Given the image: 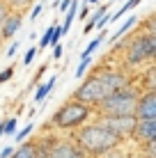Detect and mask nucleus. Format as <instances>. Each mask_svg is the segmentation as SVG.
Here are the masks:
<instances>
[{"mask_svg":"<svg viewBox=\"0 0 156 158\" xmlns=\"http://www.w3.org/2000/svg\"><path fill=\"white\" fill-rule=\"evenodd\" d=\"M108 23H110V14H106L103 19L96 21V32H99V30H106V25H108Z\"/></svg>","mask_w":156,"mask_h":158,"instance_id":"29","label":"nucleus"},{"mask_svg":"<svg viewBox=\"0 0 156 158\" xmlns=\"http://www.w3.org/2000/svg\"><path fill=\"white\" fill-rule=\"evenodd\" d=\"M124 158H145V156L140 154V151H136V154L131 151V154H124Z\"/></svg>","mask_w":156,"mask_h":158,"instance_id":"35","label":"nucleus"},{"mask_svg":"<svg viewBox=\"0 0 156 158\" xmlns=\"http://www.w3.org/2000/svg\"><path fill=\"white\" fill-rule=\"evenodd\" d=\"M152 62H156V37H152Z\"/></svg>","mask_w":156,"mask_h":158,"instance_id":"34","label":"nucleus"},{"mask_svg":"<svg viewBox=\"0 0 156 158\" xmlns=\"http://www.w3.org/2000/svg\"><path fill=\"white\" fill-rule=\"evenodd\" d=\"M138 30L149 35V37H156V14H149L142 23H138Z\"/></svg>","mask_w":156,"mask_h":158,"instance_id":"17","label":"nucleus"},{"mask_svg":"<svg viewBox=\"0 0 156 158\" xmlns=\"http://www.w3.org/2000/svg\"><path fill=\"white\" fill-rule=\"evenodd\" d=\"M92 67V57H85V60H80L78 62V69L74 71V76H76V80L78 78H85V73H87V69Z\"/></svg>","mask_w":156,"mask_h":158,"instance_id":"21","label":"nucleus"},{"mask_svg":"<svg viewBox=\"0 0 156 158\" xmlns=\"http://www.w3.org/2000/svg\"><path fill=\"white\" fill-rule=\"evenodd\" d=\"M140 2H142V0H126V2H122V7L117 9L115 14H110V21H112V23H115V21H122V19H124V14H129L131 9H136Z\"/></svg>","mask_w":156,"mask_h":158,"instance_id":"16","label":"nucleus"},{"mask_svg":"<svg viewBox=\"0 0 156 158\" xmlns=\"http://www.w3.org/2000/svg\"><path fill=\"white\" fill-rule=\"evenodd\" d=\"M106 37H108V30H99V32H96V37H94V39L87 44V46H85V51H80V55H78V57H80V60H85V57H92V53H94L96 48L101 46V41H103Z\"/></svg>","mask_w":156,"mask_h":158,"instance_id":"15","label":"nucleus"},{"mask_svg":"<svg viewBox=\"0 0 156 158\" xmlns=\"http://www.w3.org/2000/svg\"><path fill=\"white\" fill-rule=\"evenodd\" d=\"M115 48H122L120 57H122V69H133L140 64L152 62V37L138 30L133 37H126L117 44Z\"/></svg>","mask_w":156,"mask_h":158,"instance_id":"5","label":"nucleus"},{"mask_svg":"<svg viewBox=\"0 0 156 158\" xmlns=\"http://www.w3.org/2000/svg\"><path fill=\"white\" fill-rule=\"evenodd\" d=\"M2 126H5V135H14L16 126H19V119H16V117H7L2 122Z\"/></svg>","mask_w":156,"mask_h":158,"instance_id":"22","label":"nucleus"},{"mask_svg":"<svg viewBox=\"0 0 156 158\" xmlns=\"http://www.w3.org/2000/svg\"><path fill=\"white\" fill-rule=\"evenodd\" d=\"M96 122H101L106 128H110L117 138L126 140L133 138V131H136V124H138V117H96Z\"/></svg>","mask_w":156,"mask_h":158,"instance_id":"7","label":"nucleus"},{"mask_svg":"<svg viewBox=\"0 0 156 158\" xmlns=\"http://www.w3.org/2000/svg\"><path fill=\"white\" fill-rule=\"evenodd\" d=\"M101 0H87V5H99Z\"/></svg>","mask_w":156,"mask_h":158,"instance_id":"37","label":"nucleus"},{"mask_svg":"<svg viewBox=\"0 0 156 158\" xmlns=\"http://www.w3.org/2000/svg\"><path fill=\"white\" fill-rule=\"evenodd\" d=\"M55 83H57V78H55V76H51L46 83L37 85V89H35V103H44V101H46V96L51 94V89L55 87Z\"/></svg>","mask_w":156,"mask_h":158,"instance_id":"13","label":"nucleus"},{"mask_svg":"<svg viewBox=\"0 0 156 158\" xmlns=\"http://www.w3.org/2000/svg\"><path fill=\"white\" fill-rule=\"evenodd\" d=\"M136 117L138 119H156V92L154 89L140 92V96H138V108H136Z\"/></svg>","mask_w":156,"mask_h":158,"instance_id":"10","label":"nucleus"},{"mask_svg":"<svg viewBox=\"0 0 156 158\" xmlns=\"http://www.w3.org/2000/svg\"><path fill=\"white\" fill-rule=\"evenodd\" d=\"M5 135V126H2V122H0V138Z\"/></svg>","mask_w":156,"mask_h":158,"instance_id":"36","label":"nucleus"},{"mask_svg":"<svg viewBox=\"0 0 156 158\" xmlns=\"http://www.w3.org/2000/svg\"><path fill=\"white\" fill-rule=\"evenodd\" d=\"M37 53H39V48H37V46H32V48H28V51H25V55H23V67H30Z\"/></svg>","mask_w":156,"mask_h":158,"instance_id":"25","label":"nucleus"},{"mask_svg":"<svg viewBox=\"0 0 156 158\" xmlns=\"http://www.w3.org/2000/svg\"><path fill=\"white\" fill-rule=\"evenodd\" d=\"M131 140L138 147H145V144L154 142V140H156V119H138Z\"/></svg>","mask_w":156,"mask_h":158,"instance_id":"9","label":"nucleus"},{"mask_svg":"<svg viewBox=\"0 0 156 158\" xmlns=\"http://www.w3.org/2000/svg\"><path fill=\"white\" fill-rule=\"evenodd\" d=\"M136 87H138L140 92H147V89H154V92H156V62H149L147 67L138 73Z\"/></svg>","mask_w":156,"mask_h":158,"instance_id":"12","label":"nucleus"},{"mask_svg":"<svg viewBox=\"0 0 156 158\" xmlns=\"http://www.w3.org/2000/svg\"><path fill=\"white\" fill-rule=\"evenodd\" d=\"M120 2H126V0H120Z\"/></svg>","mask_w":156,"mask_h":158,"instance_id":"39","label":"nucleus"},{"mask_svg":"<svg viewBox=\"0 0 156 158\" xmlns=\"http://www.w3.org/2000/svg\"><path fill=\"white\" fill-rule=\"evenodd\" d=\"M138 151H140L145 158H156V140L149 142V144H145V147H138Z\"/></svg>","mask_w":156,"mask_h":158,"instance_id":"23","label":"nucleus"},{"mask_svg":"<svg viewBox=\"0 0 156 158\" xmlns=\"http://www.w3.org/2000/svg\"><path fill=\"white\" fill-rule=\"evenodd\" d=\"M133 85V76L126 69H115V67H94V71L83 78L76 89H74L71 99H78L87 106L96 108L103 99H108L112 92H120L124 87Z\"/></svg>","mask_w":156,"mask_h":158,"instance_id":"1","label":"nucleus"},{"mask_svg":"<svg viewBox=\"0 0 156 158\" xmlns=\"http://www.w3.org/2000/svg\"><path fill=\"white\" fill-rule=\"evenodd\" d=\"M14 73H16V67H14V64H9L7 69H2V71H0V85L9 83V80L14 78Z\"/></svg>","mask_w":156,"mask_h":158,"instance_id":"24","label":"nucleus"},{"mask_svg":"<svg viewBox=\"0 0 156 158\" xmlns=\"http://www.w3.org/2000/svg\"><path fill=\"white\" fill-rule=\"evenodd\" d=\"M46 138H48V158H87L74 138H62L60 133H51V131L46 133Z\"/></svg>","mask_w":156,"mask_h":158,"instance_id":"6","label":"nucleus"},{"mask_svg":"<svg viewBox=\"0 0 156 158\" xmlns=\"http://www.w3.org/2000/svg\"><path fill=\"white\" fill-rule=\"evenodd\" d=\"M12 158H48V138L46 133L37 140H25L16 147Z\"/></svg>","mask_w":156,"mask_h":158,"instance_id":"8","label":"nucleus"},{"mask_svg":"<svg viewBox=\"0 0 156 158\" xmlns=\"http://www.w3.org/2000/svg\"><path fill=\"white\" fill-rule=\"evenodd\" d=\"M9 14V9H7V5H5V0H0V25H2V21H5V16Z\"/></svg>","mask_w":156,"mask_h":158,"instance_id":"31","label":"nucleus"},{"mask_svg":"<svg viewBox=\"0 0 156 158\" xmlns=\"http://www.w3.org/2000/svg\"><path fill=\"white\" fill-rule=\"evenodd\" d=\"M71 138L76 140V144L85 151L87 158H103L106 154L120 149L124 144V140L117 138L110 128H106L101 122H87L85 126H80L78 131H74Z\"/></svg>","mask_w":156,"mask_h":158,"instance_id":"2","label":"nucleus"},{"mask_svg":"<svg viewBox=\"0 0 156 158\" xmlns=\"http://www.w3.org/2000/svg\"><path fill=\"white\" fill-rule=\"evenodd\" d=\"M2 44H5V39H2V37H0V51H2Z\"/></svg>","mask_w":156,"mask_h":158,"instance_id":"38","label":"nucleus"},{"mask_svg":"<svg viewBox=\"0 0 156 158\" xmlns=\"http://www.w3.org/2000/svg\"><path fill=\"white\" fill-rule=\"evenodd\" d=\"M32 133H35V124L28 122L21 131H16V133H14V140H16V142H25V140H30Z\"/></svg>","mask_w":156,"mask_h":158,"instance_id":"20","label":"nucleus"},{"mask_svg":"<svg viewBox=\"0 0 156 158\" xmlns=\"http://www.w3.org/2000/svg\"><path fill=\"white\" fill-rule=\"evenodd\" d=\"M16 151V147H12V144H7V147H2L0 149V158H12V154Z\"/></svg>","mask_w":156,"mask_h":158,"instance_id":"28","label":"nucleus"},{"mask_svg":"<svg viewBox=\"0 0 156 158\" xmlns=\"http://www.w3.org/2000/svg\"><path fill=\"white\" fill-rule=\"evenodd\" d=\"M16 51H19V41H12L7 48H5V57H9V60H12V57L16 55Z\"/></svg>","mask_w":156,"mask_h":158,"instance_id":"26","label":"nucleus"},{"mask_svg":"<svg viewBox=\"0 0 156 158\" xmlns=\"http://www.w3.org/2000/svg\"><path fill=\"white\" fill-rule=\"evenodd\" d=\"M92 117H94L92 106H87V103H83L78 99H67L51 115L46 131H51V133H74L80 126H85Z\"/></svg>","mask_w":156,"mask_h":158,"instance_id":"3","label":"nucleus"},{"mask_svg":"<svg viewBox=\"0 0 156 158\" xmlns=\"http://www.w3.org/2000/svg\"><path fill=\"white\" fill-rule=\"evenodd\" d=\"M21 25H23V12H9L5 16L2 25H0V37H2L5 41L14 39L16 32L21 30Z\"/></svg>","mask_w":156,"mask_h":158,"instance_id":"11","label":"nucleus"},{"mask_svg":"<svg viewBox=\"0 0 156 158\" xmlns=\"http://www.w3.org/2000/svg\"><path fill=\"white\" fill-rule=\"evenodd\" d=\"M53 32H55V23L53 25H48V28L44 30V35H41V41H39V53H44L48 46H53Z\"/></svg>","mask_w":156,"mask_h":158,"instance_id":"18","label":"nucleus"},{"mask_svg":"<svg viewBox=\"0 0 156 158\" xmlns=\"http://www.w3.org/2000/svg\"><path fill=\"white\" fill-rule=\"evenodd\" d=\"M131 28H138V16H129V19L124 21V23L120 25V30H117V32H112V35H110V44L115 46V41H120L122 37H126V32L131 30Z\"/></svg>","mask_w":156,"mask_h":158,"instance_id":"14","label":"nucleus"},{"mask_svg":"<svg viewBox=\"0 0 156 158\" xmlns=\"http://www.w3.org/2000/svg\"><path fill=\"white\" fill-rule=\"evenodd\" d=\"M41 12H44V2H37V5H35V9H32V14H30V21H37Z\"/></svg>","mask_w":156,"mask_h":158,"instance_id":"27","label":"nucleus"},{"mask_svg":"<svg viewBox=\"0 0 156 158\" xmlns=\"http://www.w3.org/2000/svg\"><path fill=\"white\" fill-rule=\"evenodd\" d=\"M57 7H60V14H67V9L71 7V0H60V5H57Z\"/></svg>","mask_w":156,"mask_h":158,"instance_id":"33","label":"nucleus"},{"mask_svg":"<svg viewBox=\"0 0 156 158\" xmlns=\"http://www.w3.org/2000/svg\"><path fill=\"white\" fill-rule=\"evenodd\" d=\"M78 19H80V21H87V19H90V5H83V7H80Z\"/></svg>","mask_w":156,"mask_h":158,"instance_id":"30","label":"nucleus"},{"mask_svg":"<svg viewBox=\"0 0 156 158\" xmlns=\"http://www.w3.org/2000/svg\"><path fill=\"white\" fill-rule=\"evenodd\" d=\"M62 51H64L62 44H55V46H53V60H60L62 57Z\"/></svg>","mask_w":156,"mask_h":158,"instance_id":"32","label":"nucleus"},{"mask_svg":"<svg viewBox=\"0 0 156 158\" xmlns=\"http://www.w3.org/2000/svg\"><path fill=\"white\" fill-rule=\"evenodd\" d=\"M138 96L140 89L136 85L112 92L108 99H103L94 108V117H133L138 108Z\"/></svg>","mask_w":156,"mask_h":158,"instance_id":"4","label":"nucleus"},{"mask_svg":"<svg viewBox=\"0 0 156 158\" xmlns=\"http://www.w3.org/2000/svg\"><path fill=\"white\" fill-rule=\"evenodd\" d=\"M9 12H25L30 5H35V0H5Z\"/></svg>","mask_w":156,"mask_h":158,"instance_id":"19","label":"nucleus"}]
</instances>
